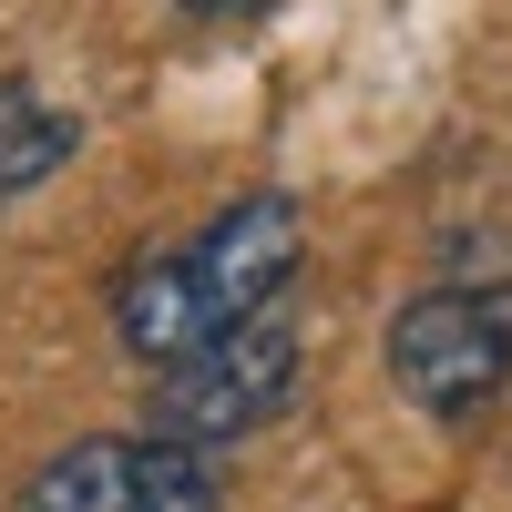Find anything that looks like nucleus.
Returning <instances> with one entry per match:
<instances>
[{"instance_id":"obj_1","label":"nucleus","mask_w":512,"mask_h":512,"mask_svg":"<svg viewBox=\"0 0 512 512\" xmlns=\"http://www.w3.org/2000/svg\"><path fill=\"white\" fill-rule=\"evenodd\" d=\"M297 256H308V216H297L287 185L226 195L195 236L154 246V256H134V267L113 277V338H123V359L175 369L195 349H216L226 328L287 308Z\"/></svg>"},{"instance_id":"obj_2","label":"nucleus","mask_w":512,"mask_h":512,"mask_svg":"<svg viewBox=\"0 0 512 512\" xmlns=\"http://www.w3.org/2000/svg\"><path fill=\"white\" fill-rule=\"evenodd\" d=\"M390 390L441 420V431H472L492 420V400L512 390V267H451L431 287H410L390 308Z\"/></svg>"},{"instance_id":"obj_3","label":"nucleus","mask_w":512,"mask_h":512,"mask_svg":"<svg viewBox=\"0 0 512 512\" xmlns=\"http://www.w3.org/2000/svg\"><path fill=\"white\" fill-rule=\"evenodd\" d=\"M297 379H308V338H297L287 308L226 328L216 349H195L175 369H154V441H185V451H226L246 431H267V420L297 400Z\"/></svg>"},{"instance_id":"obj_4","label":"nucleus","mask_w":512,"mask_h":512,"mask_svg":"<svg viewBox=\"0 0 512 512\" xmlns=\"http://www.w3.org/2000/svg\"><path fill=\"white\" fill-rule=\"evenodd\" d=\"M154 451H164L154 431H93L41 461L11 512H134V492L154 482Z\"/></svg>"},{"instance_id":"obj_5","label":"nucleus","mask_w":512,"mask_h":512,"mask_svg":"<svg viewBox=\"0 0 512 512\" xmlns=\"http://www.w3.org/2000/svg\"><path fill=\"white\" fill-rule=\"evenodd\" d=\"M72 154H82V123L41 93V82L0 72V205H11V195H41Z\"/></svg>"},{"instance_id":"obj_6","label":"nucleus","mask_w":512,"mask_h":512,"mask_svg":"<svg viewBox=\"0 0 512 512\" xmlns=\"http://www.w3.org/2000/svg\"><path fill=\"white\" fill-rule=\"evenodd\" d=\"M134 512H226L216 461H205V451H185V441H164V451H154V482L134 492Z\"/></svg>"},{"instance_id":"obj_7","label":"nucleus","mask_w":512,"mask_h":512,"mask_svg":"<svg viewBox=\"0 0 512 512\" xmlns=\"http://www.w3.org/2000/svg\"><path fill=\"white\" fill-rule=\"evenodd\" d=\"M175 11H185V21H216V31H226V21H256L267 0H175Z\"/></svg>"}]
</instances>
